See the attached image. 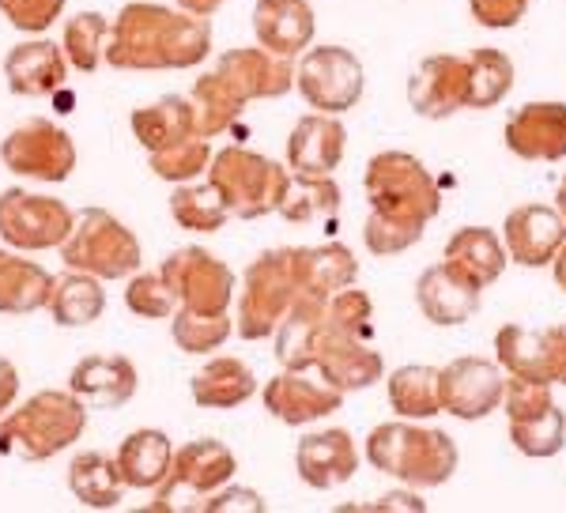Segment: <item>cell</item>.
Masks as SVG:
<instances>
[{"label":"cell","mask_w":566,"mask_h":513,"mask_svg":"<svg viewBox=\"0 0 566 513\" xmlns=\"http://www.w3.org/2000/svg\"><path fill=\"white\" fill-rule=\"evenodd\" d=\"M506 148L528 163L566 159V103H525L506 122Z\"/></svg>","instance_id":"cell-19"},{"label":"cell","mask_w":566,"mask_h":513,"mask_svg":"<svg viewBox=\"0 0 566 513\" xmlns=\"http://www.w3.org/2000/svg\"><path fill=\"white\" fill-rule=\"evenodd\" d=\"M4 80L12 95L20 98H42L65 87L69 80V57L61 42L53 39H27L12 45L4 57Z\"/></svg>","instance_id":"cell-21"},{"label":"cell","mask_w":566,"mask_h":513,"mask_svg":"<svg viewBox=\"0 0 566 513\" xmlns=\"http://www.w3.org/2000/svg\"><path fill=\"white\" fill-rule=\"evenodd\" d=\"M87 430V408L72 397V389H42L20 408L0 416V457L39 464L76 446Z\"/></svg>","instance_id":"cell-2"},{"label":"cell","mask_w":566,"mask_h":513,"mask_svg":"<svg viewBox=\"0 0 566 513\" xmlns=\"http://www.w3.org/2000/svg\"><path fill=\"white\" fill-rule=\"evenodd\" d=\"M499 366L514 378L555 385L552 370V344H547V328H525V325H502L495 336Z\"/></svg>","instance_id":"cell-30"},{"label":"cell","mask_w":566,"mask_h":513,"mask_svg":"<svg viewBox=\"0 0 566 513\" xmlns=\"http://www.w3.org/2000/svg\"><path fill=\"white\" fill-rule=\"evenodd\" d=\"M502 389L506 378L495 363L476 359V355H461L450 366L438 370V400L442 411L458 419H483L502 405Z\"/></svg>","instance_id":"cell-13"},{"label":"cell","mask_w":566,"mask_h":513,"mask_svg":"<svg viewBox=\"0 0 566 513\" xmlns=\"http://www.w3.org/2000/svg\"><path fill=\"white\" fill-rule=\"evenodd\" d=\"M189 389H193V400L200 408L227 411L245 405L258 392V374L250 370V363L234 359V355H219V359H208L200 366Z\"/></svg>","instance_id":"cell-27"},{"label":"cell","mask_w":566,"mask_h":513,"mask_svg":"<svg viewBox=\"0 0 566 513\" xmlns=\"http://www.w3.org/2000/svg\"><path fill=\"white\" fill-rule=\"evenodd\" d=\"M555 208H559V216L566 219V178L559 181V192H555Z\"/></svg>","instance_id":"cell-54"},{"label":"cell","mask_w":566,"mask_h":513,"mask_svg":"<svg viewBox=\"0 0 566 513\" xmlns=\"http://www.w3.org/2000/svg\"><path fill=\"white\" fill-rule=\"evenodd\" d=\"M464 61H469V106L495 109L514 87V61L502 50H472Z\"/></svg>","instance_id":"cell-38"},{"label":"cell","mask_w":566,"mask_h":513,"mask_svg":"<svg viewBox=\"0 0 566 513\" xmlns=\"http://www.w3.org/2000/svg\"><path fill=\"white\" fill-rule=\"evenodd\" d=\"M170 219H175L181 231L216 234L231 219V208H227V200L219 197L212 181H181L170 192Z\"/></svg>","instance_id":"cell-35"},{"label":"cell","mask_w":566,"mask_h":513,"mask_svg":"<svg viewBox=\"0 0 566 513\" xmlns=\"http://www.w3.org/2000/svg\"><path fill=\"white\" fill-rule=\"evenodd\" d=\"M170 461H175V442L167 438V430L155 427H140L117 446L114 464L117 475L129 491H155L170 472Z\"/></svg>","instance_id":"cell-26"},{"label":"cell","mask_w":566,"mask_h":513,"mask_svg":"<svg viewBox=\"0 0 566 513\" xmlns=\"http://www.w3.org/2000/svg\"><path fill=\"white\" fill-rule=\"evenodd\" d=\"M370 314H374V302L367 291H359V287H344L325 302L328 325L344 328V333H352V336H367Z\"/></svg>","instance_id":"cell-44"},{"label":"cell","mask_w":566,"mask_h":513,"mask_svg":"<svg viewBox=\"0 0 566 513\" xmlns=\"http://www.w3.org/2000/svg\"><path fill=\"white\" fill-rule=\"evenodd\" d=\"M69 491L76 494L80 506L87 510H114L125 499V483L117 475L114 457L98 453V449H84V453L72 457L69 464Z\"/></svg>","instance_id":"cell-32"},{"label":"cell","mask_w":566,"mask_h":513,"mask_svg":"<svg viewBox=\"0 0 566 513\" xmlns=\"http://www.w3.org/2000/svg\"><path fill=\"white\" fill-rule=\"evenodd\" d=\"M408 103L427 122H442L469 106V61L458 53H431L408 80Z\"/></svg>","instance_id":"cell-15"},{"label":"cell","mask_w":566,"mask_h":513,"mask_svg":"<svg viewBox=\"0 0 566 513\" xmlns=\"http://www.w3.org/2000/svg\"><path fill=\"white\" fill-rule=\"evenodd\" d=\"M253 34L258 45L276 57H303L314 45L317 20L310 0H258L253 4Z\"/></svg>","instance_id":"cell-20"},{"label":"cell","mask_w":566,"mask_h":513,"mask_svg":"<svg viewBox=\"0 0 566 513\" xmlns=\"http://www.w3.org/2000/svg\"><path fill=\"white\" fill-rule=\"evenodd\" d=\"M208 163H212V144H208L205 136H189V140H178V144H170V148H159L148 155L151 174L170 181V186L205 178Z\"/></svg>","instance_id":"cell-42"},{"label":"cell","mask_w":566,"mask_h":513,"mask_svg":"<svg viewBox=\"0 0 566 513\" xmlns=\"http://www.w3.org/2000/svg\"><path fill=\"white\" fill-rule=\"evenodd\" d=\"M295 91L317 114H348L367 91L363 61L344 45H314L295 64Z\"/></svg>","instance_id":"cell-9"},{"label":"cell","mask_w":566,"mask_h":513,"mask_svg":"<svg viewBox=\"0 0 566 513\" xmlns=\"http://www.w3.org/2000/svg\"><path fill=\"white\" fill-rule=\"evenodd\" d=\"M472 20L480 27H491V31H506V27H517L528 12V0H469Z\"/></svg>","instance_id":"cell-47"},{"label":"cell","mask_w":566,"mask_h":513,"mask_svg":"<svg viewBox=\"0 0 566 513\" xmlns=\"http://www.w3.org/2000/svg\"><path fill=\"white\" fill-rule=\"evenodd\" d=\"M363 238H367V250H370L374 256H392V253L412 250V245H416L423 234L405 231V227H397V223H386V219H378V216L370 212L367 227H363Z\"/></svg>","instance_id":"cell-46"},{"label":"cell","mask_w":566,"mask_h":513,"mask_svg":"<svg viewBox=\"0 0 566 513\" xmlns=\"http://www.w3.org/2000/svg\"><path fill=\"white\" fill-rule=\"evenodd\" d=\"M547 344H552V370H555V381L566 385V325H552V328H547Z\"/></svg>","instance_id":"cell-50"},{"label":"cell","mask_w":566,"mask_h":513,"mask_svg":"<svg viewBox=\"0 0 566 513\" xmlns=\"http://www.w3.org/2000/svg\"><path fill=\"white\" fill-rule=\"evenodd\" d=\"M298 291L295 264H291V245L283 250H264L258 261H250L242 276V299L234 314V333L242 341H269L295 306Z\"/></svg>","instance_id":"cell-7"},{"label":"cell","mask_w":566,"mask_h":513,"mask_svg":"<svg viewBox=\"0 0 566 513\" xmlns=\"http://www.w3.org/2000/svg\"><path fill=\"white\" fill-rule=\"evenodd\" d=\"M389 408L400 419H431L442 411L434 366H400L389 378Z\"/></svg>","instance_id":"cell-37"},{"label":"cell","mask_w":566,"mask_h":513,"mask_svg":"<svg viewBox=\"0 0 566 513\" xmlns=\"http://www.w3.org/2000/svg\"><path fill=\"white\" fill-rule=\"evenodd\" d=\"M239 461L219 438H197V442L175 449L167 480L155 488L151 510L155 513H193L205 506L208 494L234 480Z\"/></svg>","instance_id":"cell-8"},{"label":"cell","mask_w":566,"mask_h":513,"mask_svg":"<svg viewBox=\"0 0 566 513\" xmlns=\"http://www.w3.org/2000/svg\"><path fill=\"white\" fill-rule=\"evenodd\" d=\"M367 510H427V502L416 499V494H408V491H400V494H386V499L370 502Z\"/></svg>","instance_id":"cell-51"},{"label":"cell","mask_w":566,"mask_h":513,"mask_svg":"<svg viewBox=\"0 0 566 513\" xmlns=\"http://www.w3.org/2000/svg\"><path fill=\"white\" fill-rule=\"evenodd\" d=\"M261 400L272 419H280L287 427H303L340 411L344 392L336 385H328L322 374L310 378V370H283L272 381H264Z\"/></svg>","instance_id":"cell-16"},{"label":"cell","mask_w":566,"mask_h":513,"mask_svg":"<svg viewBox=\"0 0 566 513\" xmlns=\"http://www.w3.org/2000/svg\"><path fill=\"white\" fill-rule=\"evenodd\" d=\"M0 163L12 174L31 181H57L72 178L76 170V144L72 136L50 117H31V122L15 125L12 133L0 140Z\"/></svg>","instance_id":"cell-12"},{"label":"cell","mask_w":566,"mask_h":513,"mask_svg":"<svg viewBox=\"0 0 566 513\" xmlns=\"http://www.w3.org/2000/svg\"><path fill=\"white\" fill-rule=\"evenodd\" d=\"M175 8H181V12L197 15V20H212V15L223 8V0H175Z\"/></svg>","instance_id":"cell-52"},{"label":"cell","mask_w":566,"mask_h":513,"mask_svg":"<svg viewBox=\"0 0 566 513\" xmlns=\"http://www.w3.org/2000/svg\"><path fill=\"white\" fill-rule=\"evenodd\" d=\"M348 151V128L333 114L298 117L287 136V170L291 174H333Z\"/></svg>","instance_id":"cell-23"},{"label":"cell","mask_w":566,"mask_h":513,"mask_svg":"<svg viewBox=\"0 0 566 513\" xmlns=\"http://www.w3.org/2000/svg\"><path fill=\"white\" fill-rule=\"evenodd\" d=\"M510 442L525 457H555L566 446V416L559 405L510 419Z\"/></svg>","instance_id":"cell-39"},{"label":"cell","mask_w":566,"mask_h":513,"mask_svg":"<svg viewBox=\"0 0 566 513\" xmlns=\"http://www.w3.org/2000/svg\"><path fill=\"white\" fill-rule=\"evenodd\" d=\"M125 306L136 317L148 321H167L178 310V299L170 291V283L163 280V272H133L129 287H125Z\"/></svg>","instance_id":"cell-43"},{"label":"cell","mask_w":566,"mask_h":513,"mask_svg":"<svg viewBox=\"0 0 566 513\" xmlns=\"http://www.w3.org/2000/svg\"><path fill=\"white\" fill-rule=\"evenodd\" d=\"M446 264L469 276L476 287H491L502 272H506V245L499 242L495 231L488 227H461L458 234L446 242Z\"/></svg>","instance_id":"cell-29"},{"label":"cell","mask_w":566,"mask_h":513,"mask_svg":"<svg viewBox=\"0 0 566 513\" xmlns=\"http://www.w3.org/2000/svg\"><path fill=\"white\" fill-rule=\"evenodd\" d=\"M367 461L408 488H442L458 472V442L446 430L416 423H381L367 438Z\"/></svg>","instance_id":"cell-4"},{"label":"cell","mask_w":566,"mask_h":513,"mask_svg":"<svg viewBox=\"0 0 566 513\" xmlns=\"http://www.w3.org/2000/svg\"><path fill=\"white\" fill-rule=\"evenodd\" d=\"M200 510H205V513H223V510H253V513H261L264 499H261L258 491H245V488H234V491L219 488L216 494H208Z\"/></svg>","instance_id":"cell-48"},{"label":"cell","mask_w":566,"mask_h":513,"mask_svg":"<svg viewBox=\"0 0 566 513\" xmlns=\"http://www.w3.org/2000/svg\"><path fill=\"white\" fill-rule=\"evenodd\" d=\"M336 212H340V186L333 174H291L280 200V216L287 223H336Z\"/></svg>","instance_id":"cell-34"},{"label":"cell","mask_w":566,"mask_h":513,"mask_svg":"<svg viewBox=\"0 0 566 513\" xmlns=\"http://www.w3.org/2000/svg\"><path fill=\"white\" fill-rule=\"evenodd\" d=\"M555 283L566 291V242H563V250L555 253Z\"/></svg>","instance_id":"cell-53"},{"label":"cell","mask_w":566,"mask_h":513,"mask_svg":"<svg viewBox=\"0 0 566 513\" xmlns=\"http://www.w3.org/2000/svg\"><path fill=\"white\" fill-rule=\"evenodd\" d=\"M295 469L314 491H333L359 472V446L344 427L314 430L295 449Z\"/></svg>","instance_id":"cell-18"},{"label":"cell","mask_w":566,"mask_h":513,"mask_svg":"<svg viewBox=\"0 0 566 513\" xmlns=\"http://www.w3.org/2000/svg\"><path fill=\"white\" fill-rule=\"evenodd\" d=\"M212 53V23L170 4L133 0L109 20L106 64L122 72H178L197 69Z\"/></svg>","instance_id":"cell-1"},{"label":"cell","mask_w":566,"mask_h":513,"mask_svg":"<svg viewBox=\"0 0 566 513\" xmlns=\"http://www.w3.org/2000/svg\"><path fill=\"white\" fill-rule=\"evenodd\" d=\"M106 39H109V20L103 12L72 15L65 23V31H61V50H65V57H69V69L91 76L106 57Z\"/></svg>","instance_id":"cell-40"},{"label":"cell","mask_w":566,"mask_h":513,"mask_svg":"<svg viewBox=\"0 0 566 513\" xmlns=\"http://www.w3.org/2000/svg\"><path fill=\"white\" fill-rule=\"evenodd\" d=\"M234 333L231 314H189V310H175L170 314V336L181 352L189 355H212L223 347Z\"/></svg>","instance_id":"cell-41"},{"label":"cell","mask_w":566,"mask_h":513,"mask_svg":"<svg viewBox=\"0 0 566 513\" xmlns=\"http://www.w3.org/2000/svg\"><path fill=\"white\" fill-rule=\"evenodd\" d=\"M15 397H20V370L12 366V359L0 355V416L15 405Z\"/></svg>","instance_id":"cell-49"},{"label":"cell","mask_w":566,"mask_h":513,"mask_svg":"<svg viewBox=\"0 0 566 513\" xmlns=\"http://www.w3.org/2000/svg\"><path fill=\"white\" fill-rule=\"evenodd\" d=\"M61 261L95 280H129L140 272V238L106 208H80L72 231L61 242Z\"/></svg>","instance_id":"cell-5"},{"label":"cell","mask_w":566,"mask_h":513,"mask_svg":"<svg viewBox=\"0 0 566 513\" xmlns=\"http://www.w3.org/2000/svg\"><path fill=\"white\" fill-rule=\"evenodd\" d=\"M163 280L170 283L178 310L189 314H231L239 276L227 261L208 253L205 245H181L163 261Z\"/></svg>","instance_id":"cell-10"},{"label":"cell","mask_w":566,"mask_h":513,"mask_svg":"<svg viewBox=\"0 0 566 513\" xmlns=\"http://www.w3.org/2000/svg\"><path fill=\"white\" fill-rule=\"evenodd\" d=\"M291 264H295L298 291H303L306 299H333L336 291L352 287L355 276H359V261H355V253L340 242L291 245Z\"/></svg>","instance_id":"cell-25"},{"label":"cell","mask_w":566,"mask_h":513,"mask_svg":"<svg viewBox=\"0 0 566 513\" xmlns=\"http://www.w3.org/2000/svg\"><path fill=\"white\" fill-rule=\"evenodd\" d=\"M566 242V219L559 208L547 205H517L502 223V245L506 256L522 269H544L547 261H555V253Z\"/></svg>","instance_id":"cell-17"},{"label":"cell","mask_w":566,"mask_h":513,"mask_svg":"<svg viewBox=\"0 0 566 513\" xmlns=\"http://www.w3.org/2000/svg\"><path fill=\"white\" fill-rule=\"evenodd\" d=\"M53 276L23 253L0 250V314H34L50 302Z\"/></svg>","instance_id":"cell-31"},{"label":"cell","mask_w":566,"mask_h":513,"mask_svg":"<svg viewBox=\"0 0 566 513\" xmlns=\"http://www.w3.org/2000/svg\"><path fill=\"white\" fill-rule=\"evenodd\" d=\"M50 317L61 328H84L91 321L106 314V291L103 280L87 276V272L69 269V276H57L50 287V302H45Z\"/></svg>","instance_id":"cell-33"},{"label":"cell","mask_w":566,"mask_h":513,"mask_svg":"<svg viewBox=\"0 0 566 513\" xmlns=\"http://www.w3.org/2000/svg\"><path fill=\"white\" fill-rule=\"evenodd\" d=\"M136 385H140V374H136L133 359H125V355H87V359L72 366L69 378L72 397L87 411L129 405L136 397Z\"/></svg>","instance_id":"cell-22"},{"label":"cell","mask_w":566,"mask_h":513,"mask_svg":"<svg viewBox=\"0 0 566 513\" xmlns=\"http://www.w3.org/2000/svg\"><path fill=\"white\" fill-rule=\"evenodd\" d=\"M133 136L140 140V148L148 155L159 148H170V144H178V140H189V136H200L193 103L181 95H163L148 106L133 109Z\"/></svg>","instance_id":"cell-28"},{"label":"cell","mask_w":566,"mask_h":513,"mask_svg":"<svg viewBox=\"0 0 566 513\" xmlns=\"http://www.w3.org/2000/svg\"><path fill=\"white\" fill-rule=\"evenodd\" d=\"M483 287H476L469 276H461L453 264H431L416 283V302L431 325H464L476 317Z\"/></svg>","instance_id":"cell-24"},{"label":"cell","mask_w":566,"mask_h":513,"mask_svg":"<svg viewBox=\"0 0 566 513\" xmlns=\"http://www.w3.org/2000/svg\"><path fill=\"white\" fill-rule=\"evenodd\" d=\"M76 212L57 197L31 189H4L0 192V238L20 253L61 250L72 231Z\"/></svg>","instance_id":"cell-11"},{"label":"cell","mask_w":566,"mask_h":513,"mask_svg":"<svg viewBox=\"0 0 566 513\" xmlns=\"http://www.w3.org/2000/svg\"><path fill=\"white\" fill-rule=\"evenodd\" d=\"M189 103H193V114H197V133L205 136V140L231 133V128L239 125V117L245 114V103L216 76V69L200 72L193 91H189Z\"/></svg>","instance_id":"cell-36"},{"label":"cell","mask_w":566,"mask_h":513,"mask_svg":"<svg viewBox=\"0 0 566 513\" xmlns=\"http://www.w3.org/2000/svg\"><path fill=\"white\" fill-rule=\"evenodd\" d=\"M370 212L386 223L423 234V227L442 212V189L434 174L412 151H378L363 174Z\"/></svg>","instance_id":"cell-3"},{"label":"cell","mask_w":566,"mask_h":513,"mask_svg":"<svg viewBox=\"0 0 566 513\" xmlns=\"http://www.w3.org/2000/svg\"><path fill=\"white\" fill-rule=\"evenodd\" d=\"M208 181L219 189V197L227 200L234 219H261L280 212V200L287 192L291 174L276 159H269V155L231 144V148L212 155Z\"/></svg>","instance_id":"cell-6"},{"label":"cell","mask_w":566,"mask_h":513,"mask_svg":"<svg viewBox=\"0 0 566 513\" xmlns=\"http://www.w3.org/2000/svg\"><path fill=\"white\" fill-rule=\"evenodd\" d=\"M69 0H0L4 20L23 34H42L65 15Z\"/></svg>","instance_id":"cell-45"},{"label":"cell","mask_w":566,"mask_h":513,"mask_svg":"<svg viewBox=\"0 0 566 513\" xmlns=\"http://www.w3.org/2000/svg\"><path fill=\"white\" fill-rule=\"evenodd\" d=\"M212 69L245 106L258 103V98H283L287 91H295V61L276 57V53L261 50V45L219 53Z\"/></svg>","instance_id":"cell-14"}]
</instances>
